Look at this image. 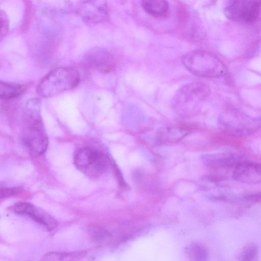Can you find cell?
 <instances>
[{"mask_svg": "<svg viewBox=\"0 0 261 261\" xmlns=\"http://www.w3.org/2000/svg\"><path fill=\"white\" fill-rule=\"evenodd\" d=\"M108 158L98 150L89 147L76 150L74 155L75 167L82 173L91 178L100 177L107 170Z\"/></svg>", "mask_w": 261, "mask_h": 261, "instance_id": "cell-6", "label": "cell"}, {"mask_svg": "<svg viewBox=\"0 0 261 261\" xmlns=\"http://www.w3.org/2000/svg\"><path fill=\"white\" fill-rule=\"evenodd\" d=\"M201 159L204 164L212 168L235 167L244 160L241 156L230 152L203 154L201 156Z\"/></svg>", "mask_w": 261, "mask_h": 261, "instance_id": "cell-10", "label": "cell"}, {"mask_svg": "<svg viewBox=\"0 0 261 261\" xmlns=\"http://www.w3.org/2000/svg\"><path fill=\"white\" fill-rule=\"evenodd\" d=\"M211 93L206 84L201 82H191L181 87L175 94L172 100L174 111L182 116L196 114L201 108Z\"/></svg>", "mask_w": 261, "mask_h": 261, "instance_id": "cell-2", "label": "cell"}, {"mask_svg": "<svg viewBox=\"0 0 261 261\" xmlns=\"http://www.w3.org/2000/svg\"><path fill=\"white\" fill-rule=\"evenodd\" d=\"M182 62L189 72L201 77H219L226 72L224 63L214 54L204 50L189 52L183 56Z\"/></svg>", "mask_w": 261, "mask_h": 261, "instance_id": "cell-3", "label": "cell"}, {"mask_svg": "<svg viewBox=\"0 0 261 261\" xmlns=\"http://www.w3.org/2000/svg\"><path fill=\"white\" fill-rule=\"evenodd\" d=\"M21 190L19 187H8L0 185V199L10 197L18 193Z\"/></svg>", "mask_w": 261, "mask_h": 261, "instance_id": "cell-21", "label": "cell"}, {"mask_svg": "<svg viewBox=\"0 0 261 261\" xmlns=\"http://www.w3.org/2000/svg\"><path fill=\"white\" fill-rule=\"evenodd\" d=\"M188 134V130L179 127H165L160 130L156 137L160 144L177 142Z\"/></svg>", "mask_w": 261, "mask_h": 261, "instance_id": "cell-14", "label": "cell"}, {"mask_svg": "<svg viewBox=\"0 0 261 261\" xmlns=\"http://www.w3.org/2000/svg\"><path fill=\"white\" fill-rule=\"evenodd\" d=\"M12 210L15 214L30 218L48 231H52L58 226L57 220L40 207L28 202H18L14 204Z\"/></svg>", "mask_w": 261, "mask_h": 261, "instance_id": "cell-8", "label": "cell"}, {"mask_svg": "<svg viewBox=\"0 0 261 261\" xmlns=\"http://www.w3.org/2000/svg\"><path fill=\"white\" fill-rule=\"evenodd\" d=\"M89 234L91 240L98 243L108 241L111 234L106 229L99 226H93L89 228Z\"/></svg>", "mask_w": 261, "mask_h": 261, "instance_id": "cell-18", "label": "cell"}, {"mask_svg": "<svg viewBox=\"0 0 261 261\" xmlns=\"http://www.w3.org/2000/svg\"><path fill=\"white\" fill-rule=\"evenodd\" d=\"M186 253L191 261H207V249L201 243H191L186 247Z\"/></svg>", "mask_w": 261, "mask_h": 261, "instance_id": "cell-17", "label": "cell"}, {"mask_svg": "<svg viewBox=\"0 0 261 261\" xmlns=\"http://www.w3.org/2000/svg\"><path fill=\"white\" fill-rule=\"evenodd\" d=\"M9 31V21L6 12L0 8V41L7 35Z\"/></svg>", "mask_w": 261, "mask_h": 261, "instance_id": "cell-20", "label": "cell"}, {"mask_svg": "<svg viewBox=\"0 0 261 261\" xmlns=\"http://www.w3.org/2000/svg\"><path fill=\"white\" fill-rule=\"evenodd\" d=\"M111 165L113 166L114 170L115 171V173L116 174V176H117L118 178V181L119 182L120 185L121 187L125 188L127 186V185L125 181L123 179V178L118 168L116 166V164L115 163H111Z\"/></svg>", "mask_w": 261, "mask_h": 261, "instance_id": "cell-22", "label": "cell"}, {"mask_svg": "<svg viewBox=\"0 0 261 261\" xmlns=\"http://www.w3.org/2000/svg\"><path fill=\"white\" fill-rule=\"evenodd\" d=\"M40 112L39 99L32 98L27 102L23 114L21 137L26 149L35 157L43 154L48 145V138Z\"/></svg>", "mask_w": 261, "mask_h": 261, "instance_id": "cell-1", "label": "cell"}, {"mask_svg": "<svg viewBox=\"0 0 261 261\" xmlns=\"http://www.w3.org/2000/svg\"><path fill=\"white\" fill-rule=\"evenodd\" d=\"M85 62L88 66L95 67L103 72H109L114 68L111 55L103 49H94L88 53Z\"/></svg>", "mask_w": 261, "mask_h": 261, "instance_id": "cell-11", "label": "cell"}, {"mask_svg": "<svg viewBox=\"0 0 261 261\" xmlns=\"http://www.w3.org/2000/svg\"><path fill=\"white\" fill-rule=\"evenodd\" d=\"M79 82L80 75L76 70L66 67H58L41 80L37 87V92L42 97H51L74 88Z\"/></svg>", "mask_w": 261, "mask_h": 261, "instance_id": "cell-4", "label": "cell"}, {"mask_svg": "<svg viewBox=\"0 0 261 261\" xmlns=\"http://www.w3.org/2000/svg\"><path fill=\"white\" fill-rule=\"evenodd\" d=\"M87 254L85 250L72 252L51 251L45 254L41 261H77L84 258Z\"/></svg>", "mask_w": 261, "mask_h": 261, "instance_id": "cell-15", "label": "cell"}, {"mask_svg": "<svg viewBox=\"0 0 261 261\" xmlns=\"http://www.w3.org/2000/svg\"><path fill=\"white\" fill-rule=\"evenodd\" d=\"M224 14L230 20L243 24L256 22L260 14V2L256 1H233L225 7Z\"/></svg>", "mask_w": 261, "mask_h": 261, "instance_id": "cell-7", "label": "cell"}, {"mask_svg": "<svg viewBox=\"0 0 261 261\" xmlns=\"http://www.w3.org/2000/svg\"><path fill=\"white\" fill-rule=\"evenodd\" d=\"M258 253L256 245L249 243L244 247L239 255V261H255Z\"/></svg>", "mask_w": 261, "mask_h": 261, "instance_id": "cell-19", "label": "cell"}, {"mask_svg": "<svg viewBox=\"0 0 261 261\" xmlns=\"http://www.w3.org/2000/svg\"><path fill=\"white\" fill-rule=\"evenodd\" d=\"M233 178L240 182L247 184H257L261 181V168L259 164L245 160L234 168Z\"/></svg>", "mask_w": 261, "mask_h": 261, "instance_id": "cell-9", "label": "cell"}, {"mask_svg": "<svg viewBox=\"0 0 261 261\" xmlns=\"http://www.w3.org/2000/svg\"><path fill=\"white\" fill-rule=\"evenodd\" d=\"M142 6L146 13L154 17L165 18L169 14V5L166 1H143Z\"/></svg>", "mask_w": 261, "mask_h": 261, "instance_id": "cell-13", "label": "cell"}, {"mask_svg": "<svg viewBox=\"0 0 261 261\" xmlns=\"http://www.w3.org/2000/svg\"><path fill=\"white\" fill-rule=\"evenodd\" d=\"M220 129L228 135L244 136L255 133L260 127V119L241 111L231 110L222 113L218 119Z\"/></svg>", "mask_w": 261, "mask_h": 261, "instance_id": "cell-5", "label": "cell"}, {"mask_svg": "<svg viewBox=\"0 0 261 261\" xmlns=\"http://www.w3.org/2000/svg\"><path fill=\"white\" fill-rule=\"evenodd\" d=\"M83 19L88 23H94L103 20L107 16V7L104 2H87L81 10Z\"/></svg>", "mask_w": 261, "mask_h": 261, "instance_id": "cell-12", "label": "cell"}, {"mask_svg": "<svg viewBox=\"0 0 261 261\" xmlns=\"http://www.w3.org/2000/svg\"><path fill=\"white\" fill-rule=\"evenodd\" d=\"M27 89L25 84L10 83L0 80V98L10 99L21 95Z\"/></svg>", "mask_w": 261, "mask_h": 261, "instance_id": "cell-16", "label": "cell"}]
</instances>
